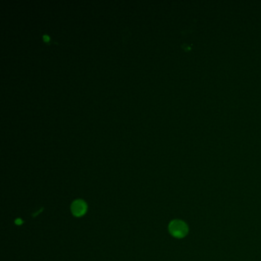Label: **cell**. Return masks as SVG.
<instances>
[{
  "mask_svg": "<svg viewBox=\"0 0 261 261\" xmlns=\"http://www.w3.org/2000/svg\"><path fill=\"white\" fill-rule=\"evenodd\" d=\"M71 211L73 214L76 217H81L86 213L87 206L84 201L81 199H77L72 203Z\"/></svg>",
  "mask_w": 261,
  "mask_h": 261,
  "instance_id": "2",
  "label": "cell"
},
{
  "mask_svg": "<svg viewBox=\"0 0 261 261\" xmlns=\"http://www.w3.org/2000/svg\"><path fill=\"white\" fill-rule=\"evenodd\" d=\"M169 232L173 237L176 238H182L185 237L188 231V227L184 221L180 220H174L169 224Z\"/></svg>",
  "mask_w": 261,
  "mask_h": 261,
  "instance_id": "1",
  "label": "cell"
},
{
  "mask_svg": "<svg viewBox=\"0 0 261 261\" xmlns=\"http://www.w3.org/2000/svg\"><path fill=\"white\" fill-rule=\"evenodd\" d=\"M42 38H43L44 41H45V42H46V43H48V42H50V37H49L48 35H45V34L43 35H42Z\"/></svg>",
  "mask_w": 261,
  "mask_h": 261,
  "instance_id": "3",
  "label": "cell"
}]
</instances>
